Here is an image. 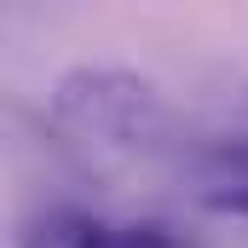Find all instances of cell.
<instances>
[{
	"label": "cell",
	"mask_w": 248,
	"mask_h": 248,
	"mask_svg": "<svg viewBox=\"0 0 248 248\" xmlns=\"http://www.w3.org/2000/svg\"><path fill=\"white\" fill-rule=\"evenodd\" d=\"M46 104H52V122L98 156H162L185 139V122L168 104V93L133 69H110V63L69 69Z\"/></svg>",
	"instance_id": "1"
},
{
	"label": "cell",
	"mask_w": 248,
	"mask_h": 248,
	"mask_svg": "<svg viewBox=\"0 0 248 248\" xmlns=\"http://www.w3.org/2000/svg\"><path fill=\"white\" fill-rule=\"evenodd\" d=\"M17 248H185L162 219H110L75 202H46L17 225Z\"/></svg>",
	"instance_id": "2"
},
{
	"label": "cell",
	"mask_w": 248,
	"mask_h": 248,
	"mask_svg": "<svg viewBox=\"0 0 248 248\" xmlns=\"http://www.w3.org/2000/svg\"><path fill=\"white\" fill-rule=\"evenodd\" d=\"M202 208H214V214H237V219H248V190H208V196H202Z\"/></svg>",
	"instance_id": "3"
}]
</instances>
